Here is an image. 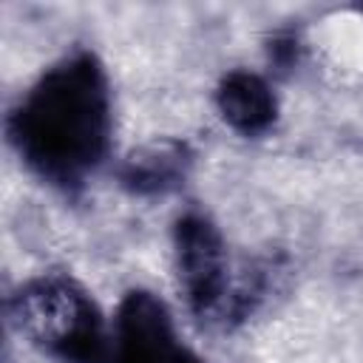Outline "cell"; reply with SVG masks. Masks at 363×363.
Instances as JSON below:
<instances>
[{
	"mask_svg": "<svg viewBox=\"0 0 363 363\" xmlns=\"http://www.w3.org/2000/svg\"><path fill=\"white\" fill-rule=\"evenodd\" d=\"M111 363H204L173 326L167 306L147 289H130L113 320Z\"/></svg>",
	"mask_w": 363,
	"mask_h": 363,
	"instance_id": "4",
	"label": "cell"
},
{
	"mask_svg": "<svg viewBox=\"0 0 363 363\" xmlns=\"http://www.w3.org/2000/svg\"><path fill=\"white\" fill-rule=\"evenodd\" d=\"M173 250L179 286L199 320L230 326L244 320L264 298L261 269H244L238 281L230 278L227 244L204 213L190 210L176 218Z\"/></svg>",
	"mask_w": 363,
	"mask_h": 363,
	"instance_id": "3",
	"label": "cell"
},
{
	"mask_svg": "<svg viewBox=\"0 0 363 363\" xmlns=\"http://www.w3.org/2000/svg\"><path fill=\"white\" fill-rule=\"evenodd\" d=\"M193 150L187 142L162 139L136 147L119 164V184L133 196H164L179 190L193 170Z\"/></svg>",
	"mask_w": 363,
	"mask_h": 363,
	"instance_id": "5",
	"label": "cell"
},
{
	"mask_svg": "<svg viewBox=\"0 0 363 363\" xmlns=\"http://www.w3.org/2000/svg\"><path fill=\"white\" fill-rule=\"evenodd\" d=\"M216 105L221 119L244 133V136H261L272 128L278 116V105L272 96V88L264 77L252 71H230L221 77L216 88Z\"/></svg>",
	"mask_w": 363,
	"mask_h": 363,
	"instance_id": "6",
	"label": "cell"
},
{
	"mask_svg": "<svg viewBox=\"0 0 363 363\" xmlns=\"http://www.w3.org/2000/svg\"><path fill=\"white\" fill-rule=\"evenodd\" d=\"M9 318L20 335L60 363H108L111 346L91 292L62 272L26 281L9 298Z\"/></svg>",
	"mask_w": 363,
	"mask_h": 363,
	"instance_id": "2",
	"label": "cell"
},
{
	"mask_svg": "<svg viewBox=\"0 0 363 363\" xmlns=\"http://www.w3.org/2000/svg\"><path fill=\"white\" fill-rule=\"evenodd\" d=\"M6 130L43 182L82 190L111 147V91L96 54L77 48L57 60L11 108Z\"/></svg>",
	"mask_w": 363,
	"mask_h": 363,
	"instance_id": "1",
	"label": "cell"
}]
</instances>
